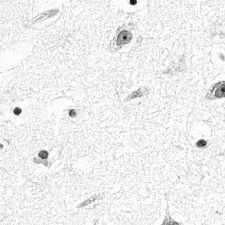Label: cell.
<instances>
[{"mask_svg": "<svg viewBox=\"0 0 225 225\" xmlns=\"http://www.w3.org/2000/svg\"><path fill=\"white\" fill-rule=\"evenodd\" d=\"M132 38V35L131 33L129 31H126V30H123L119 33V35L117 37V44L118 45H123V44H126L128 42H130Z\"/></svg>", "mask_w": 225, "mask_h": 225, "instance_id": "obj_1", "label": "cell"}, {"mask_svg": "<svg viewBox=\"0 0 225 225\" xmlns=\"http://www.w3.org/2000/svg\"><path fill=\"white\" fill-rule=\"evenodd\" d=\"M215 97L217 98H222L225 97V82H221L217 85V89L214 93Z\"/></svg>", "mask_w": 225, "mask_h": 225, "instance_id": "obj_2", "label": "cell"}, {"mask_svg": "<svg viewBox=\"0 0 225 225\" xmlns=\"http://www.w3.org/2000/svg\"><path fill=\"white\" fill-rule=\"evenodd\" d=\"M162 225H179V223H177L176 221H174L173 219H171L169 216H167L165 218L164 222L162 223Z\"/></svg>", "mask_w": 225, "mask_h": 225, "instance_id": "obj_3", "label": "cell"}, {"mask_svg": "<svg viewBox=\"0 0 225 225\" xmlns=\"http://www.w3.org/2000/svg\"><path fill=\"white\" fill-rule=\"evenodd\" d=\"M143 95L142 91H141V89H139L138 91H134L131 95H130V98H135V97H141Z\"/></svg>", "mask_w": 225, "mask_h": 225, "instance_id": "obj_4", "label": "cell"}, {"mask_svg": "<svg viewBox=\"0 0 225 225\" xmlns=\"http://www.w3.org/2000/svg\"><path fill=\"white\" fill-rule=\"evenodd\" d=\"M196 145H197V147H205V146L207 145V141L204 139H201V140H199V141H197Z\"/></svg>", "mask_w": 225, "mask_h": 225, "instance_id": "obj_5", "label": "cell"}, {"mask_svg": "<svg viewBox=\"0 0 225 225\" xmlns=\"http://www.w3.org/2000/svg\"><path fill=\"white\" fill-rule=\"evenodd\" d=\"M39 157H40V158H43V159H46L48 157V152L47 151H45V150H41L40 152H39Z\"/></svg>", "mask_w": 225, "mask_h": 225, "instance_id": "obj_6", "label": "cell"}, {"mask_svg": "<svg viewBox=\"0 0 225 225\" xmlns=\"http://www.w3.org/2000/svg\"><path fill=\"white\" fill-rule=\"evenodd\" d=\"M94 199H95V198H91V199H88V200H86L85 202H84V203H82V204H80V205H79V207H80V206H85L86 204H88V203H90V202H92V201H93Z\"/></svg>", "mask_w": 225, "mask_h": 225, "instance_id": "obj_7", "label": "cell"}, {"mask_svg": "<svg viewBox=\"0 0 225 225\" xmlns=\"http://www.w3.org/2000/svg\"><path fill=\"white\" fill-rule=\"evenodd\" d=\"M20 113H21V109L18 108V107H16V108L14 109V114H15V115H19Z\"/></svg>", "mask_w": 225, "mask_h": 225, "instance_id": "obj_8", "label": "cell"}, {"mask_svg": "<svg viewBox=\"0 0 225 225\" xmlns=\"http://www.w3.org/2000/svg\"><path fill=\"white\" fill-rule=\"evenodd\" d=\"M69 115H70L71 117H74V116L76 115V111H75V110H70V111H69Z\"/></svg>", "mask_w": 225, "mask_h": 225, "instance_id": "obj_9", "label": "cell"}, {"mask_svg": "<svg viewBox=\"0 0 225 225\" xmlns=\"http://www.w3.org/2000/svg\"><path fill=\"white\" fill-rule=\"evenodd\" d=\"M130 3H131L132 5H134V4H135V3H136V2H135V0H132V1H131Z\"/></svg>", "mask_w": 225, "mask_h": 225, "instance_id": "obj_10", "label": "cell"}]
</instances>
